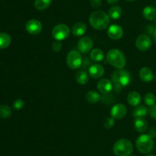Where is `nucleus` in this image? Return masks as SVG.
I'll return each mask as SVG.
<instances>
[{
    "instance_id": "obj_13",
    "label": "nucleus",
    "mask_w": 156,
    "mask_h": 156,
    "mask_svg": "<svg viewBox=\"0 0 156 156\" xmlns=\"http://www.w3.org/2000/svg\"><path fill=\"white\" fill-rule=\"evenodd\" d=\"M114 88L113 83L108 79H101L98 83V89L103 94H108Z\"/></svg>"
},
{
    "instance_id": "obj_19",
    "label": "nucleus",
    "mask_w": 156,
    "mask_h": 156,
    "mask_svg": "<svg viewBox=\"0 0 156 156\" xmlns=\"http://www.w3.org/2000/svg\"><path fill=\"white\" fill-rule=\"evenodd\" d=\"M143 15L146 19L152 21L156 19V9L153 6H146L143 11Z\"/></svg>"
},
{
    "instance_id": "obj_27",
    "label": "nucleus",
    "mask_w": 156,
    "mask_h": 156,
    "mask_svg": "<svg viewBox=\"0 0 156 156\" xmlns=\"http://www.w3.org/2000/svg\"><path fill=\"white\" fill-rule=\"evenodd\" d=\"M12 115V109L6 105L0 106V118L6 119L10 117Z\"/></svg>"
},
{
    "instance_id": "obj_4",
    "label": "nucleus",
    "mask_w": 156,
    "mask_h": 156,
    "mask_svg": "<svg viewBox=\"0 0 156 156\" xmlns=\"http://www.w3.org/2000/svg\"><path fill=\"white\" fill-rule=\"evenodd\" d=\"M133 151L132 142L126 139H120L114 143L113 151L117 156H129Z\"/></svg>"
},
{
    "instance_id": "obj_23",
    "label": "nucleus",
    "mask_w": 156,
    "mask_h": 156,
    "mask_svg": "<svg viewBox=\"0 0 156 156\" xmlns=\"http://www.w3.org/2000/svg\"><path fill=\"white\" fill-rule=\"evenodd\" d=\"M108 15L110 17V18H112L114 20L118 19L122 15V9L120 6H113L108 10Z\"/></svg>"
},
{
    "instance_id": "obj_38",
    "label": "nucleus",
    "mask_w": 156,
    "mask_h": 156,
    "mask_svg": "<svg viewBox=\"0 0 156 156\" xmlns=\"http://www.w3.org/2000/svg\"><path fill=\"white\" fill-rule=\"evenodd\" d=\"M147 156H156V155H154V154H149V155Z\"/></svg>"
},
{
    "instance_id": "obj_37",
    "label": "nucleus",
    "mask_w": 156,
    "mask_h": 156,
    "mask_svg": "<svg viewBox=\"0 0 156 156\" xmlns=\"http://www.w3.org/2000/svg\"><path fill=\"white\" fill-rule=\"evenodd\" d=\"M126 1H129V2H134V1H136V0H126Z\"/></svg>"
},
{
    "instance_id": "obj_34",
    "label": "nucleus",
    "mask_w": 156,
    "mask_h": 156,
    "mask_svg": "<svg viewBox=\"0 0 156 156\" xmlns=\"http://www.w3.org/2000/svg\"><path fill=\"white\" fill-rule=\"evenodd\" d=\"M149 113H150V116H152L153 119H156V104L155 105L152 106V108L149 110Z\"/></svg>"
},
{
    "instance_id": "obj_33",
    "label": "nucleus",
    "mask_w": 156,
    "mask_h": 156,
    "mask_svg": "<svg viewBox=\"0 0 156 156\" xmlns=\"http://www.w3.org/2000/svg\"><path fill=\"white\" fill-rule=\"evenodd\" d=\"M148 135H149L151 138H152V139L156 138V128H155V127H152L151 128H149Z\"/></svg>"
},
{
    "instance_id": "obj_26",
    "label": "nucleus",
    "mask_w": 156,
    "mask_h": 156,
    "mask_svg": "<svg viewBox=\"0 0 156 156\" xmlns=\"http://www.w3.org/2000/svg\"><path fill=\"white\" fill-rule=\"evenodd\" d=\"M52 0H35L34 6L37 10L43 11L47 9L50 6Z\"/></svg>"
},
{
    "instance_id": "obj_6",
    "label": "nucleus",
    "mask_w": 156,
    "mask_h": 156,
    "mask_svg": "<svg viewBox=\"0 0 156 156\" xmlns=\"http://www.w3.org/2000/svg\"><path fill=\"white\" fill-rule=\"evenodd\" d=\"M66 63L70 69L76 70L79 68L82 64V58L79 51L76 50H70L66 56Z\"/></svg>"
},
{
    "instance_id": "obj_10",
    "label": "nucleus",
    "mask_w": 156,
    "mask_h": 156,
    "mask_svg": "<svg viewBox=\"0 0 156 156\" xmlns=\"http://www.w3.org/2000/svg\"><path fill=\"white\" fill-rule=\"evenodd\" d=\"M93 47V41L90 37H83L78 42L79 51L82 54L88 53Z\"/></svg>"
},
{
    "instance_id": "obj_18",
    "label": "nucleus",
    "mask_w": 156,
    "mask_h": 156,
    "mask_svg": "<svg viewBox=\"0 0 156 156\" xmlns=\"http://www.w3.org/2000/svg\"><path fill=\"white\" fill-rule=\"evenodd\" d=\"M127 102L130 106H137L140 105V102H141V96L138 92L131 91L127 96Z\"/></svg>"
},
{
    "instance_id": "obj_2",
    "label": "nucleus",
    "mask_w": 156,
    "mask_h": 156,
    "mask_svg": "<svg viewBox=\"0 0 156 156\" xmlns=\"http://www.w3.org/2000/svg\"><path fill=\"white\" fill-rule=\"evenodd\" d=\"M114 90L117 93L120 91L122 87L129 85L131 80V76L129 72L123 69H118L111 75Z\"/></svg>"
},
{
    "instance_id": "obj_17",
    "label": "nucleus",
    "mask_w": 156,
    "mask_h": 156,
    "mask_svg": "<svg viewBox=\"0 0 156 156\" xmlns=\"http://www.w3.org/2000/svg\"><path fill=\"white\" fill-rule=\"evenodd\" d=\"M87 26L82 21H79L73 26V34L76 37L82 36L86 32Z\"/></svg>"
},
{
    "instance_id": "obj_7",
    "label": "nucleus",
    "mask_w": 156,
    "mask_h": 156,
    "mask_svg": "<svg viewBox=\"0 0 156 156\" xmlns=\"http://www.w3.org/2000/svg\"><path fill=\"white\" fill-rule=\"evenodd\" d=\"M70 35V29L69 26L65 24H59L54 26L52 30V35L53 38L57 41H62L68 38Z\"/></svg>"
},
{
    "instance_id": "obj_14",
    "label": "nucleus",
    "mask_w": 156,
    "mask_h": 156,
    "mask_svg": "<svg viewBox=\"0 0 156 156\" xmlns=\"http://www.w3.org/2000/svg\"><path fill=\"white\" fill-rule=\"evenodd\" d=\"M89 75L94 79H99L105 74V68L99 64H94L90 66L88 69Z\"/></svg>"
},
{
    "instance_id": "obj_35",
    "label": "nucleus",
    "mask_w": 156,
    "mask_h": 156,
    "mask_svg": "<svg viewBox=\"0 0 156 156\" xmlns=\"http://www.w3.org/2000/svg\"><path fill=\"white\" fill-rule=\"evenodd\" d=\"M107 1L109 4H116L117 2H118L119 0H107Z\"/></svg>"
},
{
    "instance_id": "obj_30",
    "label": "nucleus",
    "mask_w": 156,
    "mask_h": 156,
    "mask_svg": "<svg viewBox=\"0 0 156 156\" xmlns=\"http://www.w3.org/2000/svg\"><path fill=\"white\" fill-rule=\"evenodd\" d=\"M24 106V102L21 99H18L13 102V108L15 110H20Z\"/></svg>"
},
{
    "instance_id": "obj_28",
    "label": "nucleus",
    "mask_w": 156,
    "mask_h": 156,
    "mask_svg": "<svg viewBox=\"0 0 156 156\" xmlns=\"http://www.w3.org/2000/svg\"><path fill=\"white\" fill-rule=\"evenodd\" d=\"M144 102L146 104L149 106H152L155 105L156 102V97L155 95L152 93H148L145 95L144 96Z\"/></svg>"
},
{
    "instance_id": "obj_3",
    "label": "nucleus",
    "mask_w": 156,
    "mask_h": 156,
    "mask_svg": "<svg viewBox=\"0 0 156 156\" xmlns=\"http://www.w3.org/2000/svg\"><path fill=\"white\" fill-rule=\"evenodd\" d=\"M107 61L111 66L117 69H123L126 64L124 54L118 49H112L107 54Z\"/></svg>"
},
{
    "instance_id": "obj_36",
    "label": "nucleus",
    "mask_w": 156,
    "mask_h": 156,
    "mask_svg": "<svg viewBox=\"0 0 156 156\" xmlns=\"http://www.w3.org/2000/svg\"><path fill=\"white\" fill-rule=\"evenodd\" d=\"M153 38H154V41H155V44H156V29L155 30V32H154Z\"/></svg>"
},
{
    "instance_id": "obj_20",
    "label": "nucleus",
    "mask_w": 156,
    "mask_h": 156,
    "mask_svg": "<svg viewBox=\"0 0 156 156\" xmlns=\"http://www.w3.org/2000/svg\"><path fill=\"white\" fill-rule=\"evenodd\" d=\"M101 99V95L95 91H88L85 94V99L88 103L95 104L98 102Z\"/></svg>"
},
{
    "instance_id": "obj_22",
    "label": "nucleus",
    "mask_w": 156,
    "mask_h": 156,
    "mask_svg": "<svg viewBox=\"0 0 156 156\" xmlns=\"http://www.w3.org/2000/svg\"><path fill=\"white\" fill-rule=\"evenodd\" d=\"M12 42L10 35L5 32L0 33V49H5L9 47Z\"/></svg>"
},
{
    "instance_id": "obj_5",
    "label": "nucleus",
    "mask_w": 156,
    "mask_h": 156,
    "mask_svg": "<svg viewBox=\"0 0 156 156\" xmlns=\"http://www.w3.org/2000/svg\"><path fill=\"white\" fill-rule=\"evenodd\" d=\"M136 148L140 152L143 154H148L153 150L155 143L152 138L149 135L143 134L139 136L136 141Z\"/></svg>"
},
{
    "instance_id": "obj_12",
    "label": "nucleus",
    "mask_w": 156,
    "mask_h": 156,
    "mask_svg": "<svg viewBox=\"0 0 156 156\" xmlns=\"http://www.w3.org/2000/svg\"><path fill=\"white\" fill-rule=\"evenodd\" d=\"M108 35L111 39L119 40L123 37V30L118 24H112L108 29Z\"/></svg>"
},
{
    "instance_id": "obj_21",
    "label": "nucleus",
    "mask_w": 156,
    "mask_h": 156,
    "mask_svg": "<svg viewBox=\"0 0 156 156\" xmlns=\"http://www.w3.org/2000/svg\"><path fill=\"white\" fill-rule=\"evenodd\" d=\"M149 113V111L147 107L143 105H139L136 106V108L133 111V116L136 118L144 117L147 116Z\"/></svg>"
},
{
    "instance_id": "obj_39",
    "label": "nucleus",
    "mask_w": 156,
    "mask_h": 156,
    "mask_svg": "<svg viewBox=\"0 0 156 156\" xmlns=\"http://www.w3.org/2000/svg\"><path fill=\"white\" fill-rule=\"evenodd\" d=\"M155 80H156V74H155Z\"/></svg>"
},
{
    "instance_id": "obj_11",
    "label": "nucleus",
    "mask_w": 156,
    "mask_h": 156,
    "mask_svg": "<svg viewBox=\"0 0 156 156\" xmlns=\"http://www.w3.org/2000/svg\"><path fill=\"white\" fill-rule=\"evenodd\" d=\"M127 113V109L126 106L122 103H118L114 105L111 109V114L112 118L115 119H123L126 116Z\"/></svg>"
},
{
    "instance_id": "obj_8",
    "label": "nucleus",
    "mask_w": 156,
    "mask_h": 156,
    "mask_svg": "<svg viewBox=\"0 0 156 156\" xmlns=\"http://www.w3.org/2000/svg\"><path fill=\"white\" fill-rule=\"evenodd\" d=\"M42 24L37 19H30L27 21L25 24V29L30 35H37L42 31Z\"/></svg>"
},
{
    "instance_id": "obj_24",
    "label": "nucleus",
    "mask_w": 156,
    "mask_h": 156,
    "mask_svg": "<svg viewBox=\"0 0 156 156\" xmlns=\"http://www.w3.org/2000/svg\"><path fill=\"white\" fill-rule=\"evenodd\" d=\"M104 51L99 48L93 49L90 54V58L94 62H100L104 59Z\"/></svg>"
},
{
    "instance_id": "obj_32",
    "label": "nucleus",
    "mask_w": 156,
    "mask_h": 156,
    "mask_svg": "<svg viewBox=\"0 0 156 156\" xmlns=\"http://www.w3.org/2000/svg\"><path fill=\"white\" fill-rule=\"evenodd\" d=\"M90 4L94 9H98L101 6V0H91Z\"/></svg>"
},
{
    "instance_id": "obj_31",
    "label": "nucleus",
    "mask_w": 156,
    "mask_h": 156,
    "mask_svg": "<svg viewBox=\"0 0 156 156\" xmlns=\"http://www.w3.org/2000/svg\"><path fill=\"white\" fill-rule=\"evenodd\" d=\"M52 49H53V51L55 52H59V50L62 49V44H61L60 41H56L52 44Z\"/></svg>"
},
{
    "instance_id": "obj_15",
    "label": "nucleus",
    "mask_w": 156,
    "mask_h": 156,
    "mask_svg": "<svg viewBox=\"0 0 156 156\" xmlns=\"http://www.w3.org/2000/svg\"><path fill=\"white\" fill-rule=\"evenodd\" d=\"M148 126H149V124H148L147 120L144 119V117L136 118L134 122V127L138 132H145L147 130Z\"/></svg>"
},
{
    "instance_id": "obj_25",
    "label": "nucleus",
    "mask_w": 156,
    "mask_h": 156,
    "mask_svg": "<svg viewBox=\"0 0 156 156\" xmlns=\"http://www.w3.org/2000/svg\"><path fill=\"white\" fill-rule=\"evenodd\" d=\"M88 75L84 70H79L76 73V82L80 85H85L88 82Z\"/></svg>"
},
{
    "instance_id": "obj_16",
    "label": "nucleus",
    "mask_w": 156,
    "mask_h": 156,
    "mask_svg": "<svg viewBox=\"0 0 156 156\" xmlns=\"http://www.w3.org/2000/svg\"><path fill=\"white\" fill-rule=\"evenodd\" d=\"M140 77L145 82H150L154 79V74L152 70L149 67H143L140 70Z\"/></svg>"
},
{
    "instance_id": "obj_40",
    "label": "nucleus",
    "mask_w": 156,
    "mask_h": 156,
    "mask_svg": "<svg viewBox=\"0 0 156 156\" xmlns=\"http://www.w3.org/2000/svg\"><path fill=\"white\" fill-rule=\"evenodd\" d=\"M129 156H136V155H129Z\"/></svg>"
},
{
    "instance_id": "obj_9",
    "label": "nucleus",
    "mask_w": 156,
    "mask_h": 156,
    "mask_svg": "<svg viewBox=\"0 0 156 156\" xmlns=\"http://www.w3.org/2000/svg\"><path fill=\"white\" fill-rule=\"evenodd\" d=\"M136 46L137 49L141 51H146L152 46V41L148 35H140L136 40Z\"/></svg>"
},
{
    "instance_id": "obj_1",
    "label": "nucleus",
    "mask_w": 156,
    "mask_h": 156,
    "mask_svg": "<svg viewBox=\"0 0 156 156\" xmlns=\"http://www.w3.org/2000/svg\"><path fill=\"white\" fill-rule=\"evenodd\" d=\"M89 23L91 27L95 30H105L109 26L110 17L104 11H94L90 15Z\"/></svg>"
},
{
    "instance_id": "obj_29",
    "label": "nucleus",
    "mask_w": 156,
    "mask_h": 156,
    "mask_svg": "<svg viewBox=\"0 0 156 156\" xmlns=\"http://www.w3.org/2000/svg\"><path fill=\"white\" fill-rule=\"evenodd\" d=\"M114 118H107L106 119L104 122V126L107 128V129H109L111 128L114 125Z\"/></svg>"
}]
</instances>
